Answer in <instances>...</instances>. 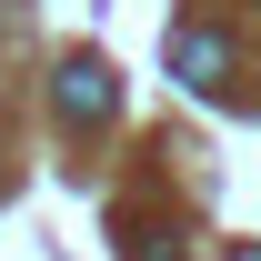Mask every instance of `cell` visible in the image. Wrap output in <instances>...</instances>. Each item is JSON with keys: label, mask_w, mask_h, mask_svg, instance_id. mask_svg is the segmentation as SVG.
I'll list each match as a JSON object with an SVG mask.
<instances>
[{"label": "cell", "mask_w": 261, "mask_h": 261, "mask_svg": "<svg viewBox=\"0 0 261 261\" xmlns=\"http://www.w3.org/2000/svg\"><path fill=\"white\" fill-rule=\"evenodd\" d=\"M50 100H61V121H70V130H100L111 111H121V70L81 50V61H61V81H50Z\"/></svg>", "instance_id": "obj_1"}, {"label": "cell", "mask_w": 261, "mask_h": 261, "mask_svg": "<svg viewBox=\"0 0 261 261\" xmlns=\"http://www.w3.org/2000/svg\"><path fill=\"white\" fill-rule=\"evenodd\" d=\"M171 70H181L191 91H231V40L211 31V20H191V31H171Z\"/></svg>", "instance_id": "obj_2"}]
</instances>
